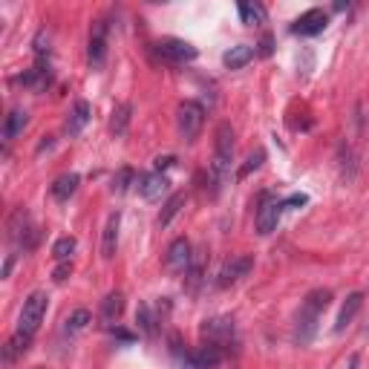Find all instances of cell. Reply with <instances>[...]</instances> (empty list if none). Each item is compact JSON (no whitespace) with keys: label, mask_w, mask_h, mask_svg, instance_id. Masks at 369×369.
Masks as SVG:
<instances>
[{"label":"cell","mask_w":369,"mask_h":369,"mask_svg":"<svg viewBox=\"0 0 369 369\" xmlns=\"http://www.w3.org/2000/svg\"><path fill=\"white\" fill-rule=\"evenodd\" d=\"M76 237H61V240H55V246H52V257L58 260V263H66L69 257H72V251H76Z\"/></svg>","instance_id":"obj_27"},{"label":"cell","mask_w":369,"mask_h":369,"mask_svg":"<svg viewBox=\"0 0 369 369\" xmlns=\"http://www.w3.org/2000/svg\"><path fill=\"white\" fill-rule=\"evenodd\" d=\"M240 18L246 26H257L266 21V9L260 4H240Z\"/></svg>","instance_id":"obj_24"},{"label":"cell","mask_w":369,"mask_h":369,"mask_svg":"<svg viewBox=\"0 0 369 369\" xmlns=\"http://www.w3.org/2000/svg\"><path fill=\"white\" fill-rule=\"evenodd\" d=\"M176 165V156H159L156 159V171L162 173V171H168V168H173Z\"/></svg>","instance_id":"obj_35"},{"label":"cell","mask_w":369,"mask_h":369,"mask_svg":"<svg viewBox=\"0 0 369 369\" xmlns=\"http://www.w3.org/2000/svg\"><path fill=\"white\" fill-rule=\"evenodd\" d=\"M360 306H363V294H360V291H352L349 298H346V303L340 306V315H338V323H335V332H338V335L355 320V315L360 312Z\"/></svg>","instance_id":"obj_15"},{"label":"cell","mask_w":369,"mask_h":369,"mask_svg":"<svg viewBox=\"0 0 369 369\" xmlns=\"http://www.w3.org/2000/svg\"><path fill=\"white\" fill-rule=\"evenodd\" d=\"M266 162V151H263V147H257V151L254 153H248V159H246V165L240 168V173H237V179H246L251 171H257L260 165Z\"/></svg>","instance_id":"obj_29"},{"label":"cell","mask_w":369,"mask_h":369,"mask_svg":"<svg viewBox=\"0 0 369 369\" xmlns=\"http://www.w3.org/2000/svg\"><path fill=\"white\" fill-rule=\"evenodd\" d=\"M326 26H329V15H326L323 9H309V12H303L298 21H294L291 32H294V35L312 38V35H320Z\"/></svg>","instance_id":"obj_12"},{"label":"cell","mask_w":369,"mask_h":369,"mask_svg":"<svg viewBox=\"0 0 369 369\" xmlns=\"http://www.w3.org/2000/svg\"><path fill=\"white\" fill-rule=\"evenodd\" d=\"M231 159H234V130L228 121H223L213 133V159H211V185L213 193L223 188V182L231 173Z\"/></svg>","instance_id":"obj_2"},{"label":"cell","mask_w":369,"mask_h":369,"mask_svg":"<svg viewBox=\"0 0 369 369\" xmlns=\"http://www.w3.org/2000/svg\"><path fill=\"white\" fill-rule=\"evenodd\" d=\"M9 240H12L18 248H24V251L35 246V228H32V223H29V216H26L24 208L15 211L12 219H9Z\"/></svg>","instance_id":"obj_10"},{"label":"cell","mask_w":369,"mask_h":369,"mask_svg":"<svg viewBox=\"0 0 369 369\" xmlns=\"http://www.w3.org/2000/svg\"><path fill=\"white\" fill-rule=\"evenodd\" d=\"M271 49H274V38L266 32L263 41H260V55H271Z\"/></svg>","instance_id":"obj_34"},{"label":"cell","mask_w":369,"mask_h":369,"mask_svg":"<svg viewBox=\"0 0 369 369\" xmlns=\"http://www.w3.org/2000/svg\"><path fill=\"white\" fill-rule=\"evenodd\" d=\"M118 228H121V213H110L107 216V226H104V234H101V257L110 260L116 257V248H118Z\"/></svg>","instance_id":"obj_14"},{"label":"cell","mask_w":369,"mask_h":369,"mask_svg":"<svg viewBox=\"0 0 369 369\" xmlns=\"http://www.w3.org/2000/svg\"><path fill=\"white\" fill-rule=\"evenodd\" d=\"M191 266H193L191 243H188L185 237L173 240V243L168 246V254H165V271H168V274H173V277H179V274H188V271H191Z\"/></svg>","instance_id":"obj_5"},{"label":"cell","mask_w":369,"mask_h":369,"mask_svg":"<svg viewBox=\"0 0 369 369\" xmlns=\"http://www.w3.org/2000/svg\"><path fill=\"white\" fill-rule=\"evenodd\" d=\"M168 191H171V182H168V176L159 173V171L144 173V176L138 179V193H141V199H147V202L162 199Z\"/></svg>","instance_id":"obj_13"},{"label":"cell","mask_w":369,"mask_h":369,"mask_svg":"<svg viewBox=\"0 0 369 369\" xmlns=\"http://www.w3.org/2000/svg\"><path fill=\"white\" fill-rule=\"evenodd\" d=\"M136 323H138V329H141L147 338H153V335H156V318L151 315V306H147V303H141V306H138V312H136Z\"/></svg>","instance_id":"obj_25"},{"label":"cell","mask_w":369,"mask_h":369,"mask_svg":"<svg viewBox=\"0 0 369 369\" xmlns=\"http://www.w3.org/2000/svg\"><path fill=\"white\" fill-rule=\"evenodd\" d=\"M130 182H133V171L130 168H121L116 173V179H113V193H124L130 188Z\"/></svg>","instance_id":"obj_30"},{"label":"cell","mask_w":369,"mask_h":369,"mask_svg":"<svg viewBox=\"0 0 369 369\" xmlns=\"http://www.w3.org/2000/svg\"><path fill=\"white\" fill-rule=\"evenodd\" d=\"M332 300V291L329 288H315L306 294V300L298 309V318H294V343H312V338L318 335V323L323 318V312L329 309Z\"/></svg>","instance_id":"obj_1"},{"label":"cell","mask_w":369,"mask_h":369,"mask_svg":"<svg viewBox=\"0 0 369 369\" xmlns=\"http://www.w3.org/2000/svg\"><path fill=\"white\" fill-rule=\"evenodd\" d=\"M130 113H133L130 104H118V107L113 110V118H110V133H113V136H124V133H127Z\"/></svg>","instance_id":"obj_23"},{"label":"cell","mask_w":369,"mask_h":369,"mask_svg":"<svg viewBox=\"0 0 369 369\" xmlns=\"http://www.w3.org/2000/svg\"><path fill=\"white\" fill-rule=\"evenodd\" d=\"M90 116H93L90 104H87V101H76V107L69 110V118H66V133H69V136H79V133L87 127Z\"/></svg>","instance_id":"obj_16"},{"label":"cell","mask_w":369,"mask_h":369,"mask_svg":"<svg viewBox=\"0 0 369 369\" xmlns=\"http://www.w3.org/2000/svg\"><path fill=\"white\" fill-rule=\"evenodd\" d=\"M46 303H49L46 291H32L29 298L24 300L21 320H18V332H24V335H35V332H38V326H41V320H44V315H46Z\"/></svg>","instance_id":"obj_4"},{"label":"cell","mask_w":369,"mask_h":369,"mask_svg":"<svg viewBox=\"0 0 369 369\" xmlns=\"http://www.w3.org/2000/svg\"><path fill=\"white\" fill-rule=\"evenodd\" d=\"M202 124H205V110H202V104H196V101H182L179 107H176V127H179V136L185 138V141H196L199 138V133H202Z\"/></svg>","instance_id":"obj_3"},{"label":"cell","mask_w":369,"mask_h":369,"mask_svg":"<svg viewBox=\"0 0 369 369\" xmlns=\"http://www.w3.org/2000/svg\"><path fill=\"white\" fill-rule=\"evenodd\" d=\"M306 202H309V196H306V193H291L288 199H283V205H285V208H298V205H306Z\"/></svg>","instance_id":"obj_33"},{"label":"cell","mask_w":369,"mask_h":369,"mask_svg":"<svg viewBox=\"0 0 369 369\" xmlns=\"http://www.w3.org/2000/svg\"><path fill=\"white\" fill-rule=\"evenodd\" d=\"M251 58H254V49L246 46V44H237V46H231V49L223 55V64H226L228 69H243Z\"/></svg>","instance_id":"obj_20"},{"label":"cell","mask_w":369,"mask_h":369,"mask_svg":"<svg viewBox=\"0 0 369 369\" xmlns=\"http://www.w3.org/2000/svg\"><path fill=\"white\" fill-rule=\"evenodd\" d=\"M87 61H90V69H101L104 61H107V24L104 21H96L93 29H90Z\"/></svg>","instance_id":"obj_8"},{"label":"cell","mask_w":369,"mask_h":369,"mask_svg":"<svg viewBox=\"0 0 369 369\" xmlns=\"http://www.w3.org/2000/svg\"><path fill=\"white\" fill-rule=\"evenodd\" d=\"M29 343H32V335H24V332H15L6 346H4V363H15L21 355L29 352Z\"/></svg>","instance_id":"obj_17"},{"label":"cell","mask_w":369,"mask_h":369,"mask_svg":"<svg viewBox=\"0 0 369 369\" xmlns=\"http://www.w3.org/2000/svg\"><path fill=\"white\" fill-rule=\"evenodd\" d=\"M182 205H185V193H173V196L168 199V205H165V211L159 213V226H162V228H165V226L171 223V219H173V216L179 213V208H182Z\"/></svg>","instance_id":"obj_28"},{"label":"cell","mask_w":369,"mask_h":369,"mask_svg":"<svg viewBox=\"0 0 369 369\" xmlns=\"http://www.w3.org/2000/svg\"><path fill=\"white\" fill-rule=\"evenodd\" d=\"M35 55H38V64H44V58L49 55V35L46 32H38V38H35Z\"/></svg>","instance_id":"obj_31"},{"label":"cell","mask_w":369,"mask_h":369,"mask_svg":"<svg viewBox=\"0 0 369 369\" xmlns=\"http://www.w3.org/2000/svg\"><path fill=\"white\" fill-rule=\"evenodd\" d=\"M24 87H32V90H44L46 84H49V69L44 66V64H38V66H32L29 72H24V76L18 79Z\"/></svg>","instance_id":"obj_21"},{"label":"cell","mask_w":369,"mask_h":369,"mask_svg":"<svg viewBox=\"0 0 369 369\" xmlns=\"http://www.w3.org/2000/svg\"><path fill=\"white\" fill-rule=\"evenodd\" d=\"M251 266H254V260H251V257H246V254L231 257L223 268H219V274H216V285H219V288H228V285L240 283V280L251 271Z\"/></svg>","instance_id":"obj_11"},{"label":"cell","mask_w":369,"mask_h":369,"mask_svg":"<svg viewBox=\"0 0 369 369\" xmlns=\"http://www.w3.org/2000/svg\"><path fill=\"white\" fill-rule=\"evenodd\" d=\"M79 173H64V176H58L55 182H52V188H49V193L58 199V202H66L72 193L79 191Z\"/></svg>","instance_id":"obj_18"},{"label":"cell","mask_w":369,"mask_h":369,"mask_svg":"<svg viewBox=\"0 0 369 369\" xmlns=\"http://www.w3.org/2000/svg\"><path fill=\"white\" fill-rule=\"evenodd\" d=\"M156 52L165 61H171V64H185V61H193L196 58V46L188 44V41H182V38H162L156 44Z\"/></svg>","instance_id":"obj_9"},{"label":"cell","mask_w":369,"mask_h":369,"mask_svg":"<svg viewBox=\"0 0 369 369\" xmlns=\"http://www.w3.org/2000/svg\"><path fill=\"white\" fill-rule=\"evenodd\" d=\"M121 309H124V298H121V291L107 294V298L101 300V323H104V326H113V323L118 320Z\"/></svg>","instance_id":"obj_19"},{"label":"cell","mask_w":369,"mask_h":369,"mask_svg":"<svg viewBox=\"0 0 369 369\" xmlns=\"http://www.w3.org/2000/svg\"><path fill=\"white\" fill-rule=\"evenodd\" d=\"M24 127H26V113L24 110H12L6 116V124H4V138L6 141H15L24 133Z\"/></svg>","instance_id":"obj_22"},{"label":"cell","mask_w":369,"mask_h":369,"mask_svg":"<svg viewBox=\"0 0 369 369\" xmlns=\"http://www.w3.org/2000/svg\"><path fill=\"white\" fill-rule=\"evenodd\" d=\"M283 199H274V196H266L263 205L257 208V234L260 237H268L277 223H280V216H283Z\"/></svg>","instance_id":"obj_7"},{"label":"cell","mask_w":369,"mask_h":369,"mask_svg":"<svg viewBox=\"0 0 369 369\" xmlns=\"http://www.w3.org/2000/svg\"><path fill=\"white\" fill-rule=\"evenodd\" d=\"M202 338L211 346H219L226 352V346L234 340V320L231 318H211L202 323Z\"/></svg>","instance_id":"obj_6"},{"label":"cell","mask_w":369,"mask_h":369,"mask_svg":"<svg viewBox=\"0 0 369 369\" xmlns=\"http://www.w3.org/2000/svg\"><path fill=\"white\" fill-rule=\"evenodd\" d=\"M69 274H72V263H69V260H66V263H58V268H55V283H64Z\"/></svg>","instance_id":"obj_32"},{"label":"cell","mask_w":369,"mask_h":369,"mask_svg":"<svg viewBox=\"0 0 369 369\" xmlns=\"http://www.w3.org/2000/svg\"><path fill=\"white\" fill-rule=\"evenodd\" d=\"M93 318H90V312L87 309H79V312H72L69 318H66V335H79V332H84L87 329V323H90Z\"/></svg>","instance_id":"obj_26"}]
</instances>
